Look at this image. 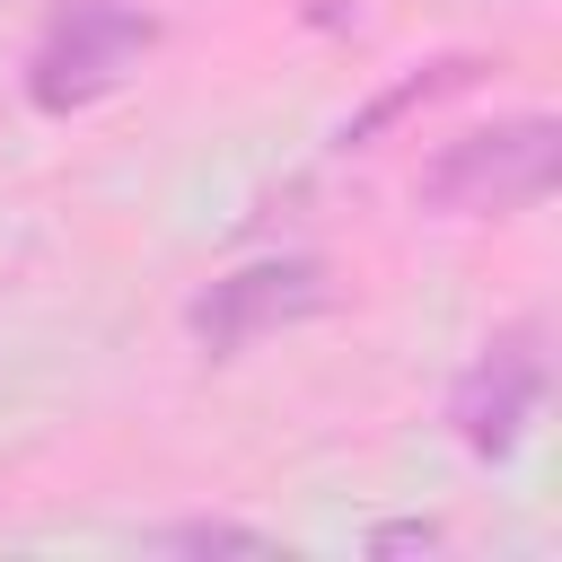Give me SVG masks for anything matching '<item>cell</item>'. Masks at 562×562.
<instances>
[{
  "label": "cell",
  "instance_id": "4",
  "mask_svg": "<svg viewBox=\"0 0 562 562\" xmlns=\"http://www.w3.org/2000/svg\"><path fill=\"white\" fill-rule=\"evenodd\" d=\"M536 395H544V351H536V325H509L465 378H457V404H448V422H457V439L474 448V457H509L518 439H527V422H536Z\"/></svg>",
  "mask_w": 562,
  "mask_h": 562
},
{
  "label": "cell",
  "instance_id": "5",
  "mask_svg": "<svg viewBox=\"0 0 562 562\" xmlns=\"http://www.w3.org/2000/svg\"><path fill=\"white\" fill-rule=\"evenodd\" d=\"M167 544H176V553H272V536H255V527H220V518H193V527H176Z\"/></svg>",
  "mask_w": 562,
  "mask_h": 562
},
{
  "label": "cell",
  "instance_id": "3",
  "mask_svg": "<svg viewBox=\"0 0 562 562\" xmlns=\"http://www.w3.org/2000/svg\"><path fill=\"white\" fill-rule=\"evenodd\" d=\"M334 290H325V263H307V255H281V263H246V272H228V281H211L202 299H193V342L211 351V360H228V351H246V342H263V334H281V325H299V316H316Z\"/></svg>",
  "mask_w": 562,
  "mask_h": 562
},
{
  "label": "cell",
  "instance_id": "2",
  "mask_svg": "<svg viewBox=\"0 0 562 562\" xmlns=\"http://www.w3.org/2000/svg\"><path fill=\"white\" fill-rule=\"evenodd\" d=\"M553 176H562V123L509 114L492 132L448 140L422 176V202H439V211H527V202L553 193Z\"/></svg>",
  "mask_w": 562,
  "mask_h": 562
},
{
  "label": "cell",
  "instance_id": "1",
  "mask_svg": "<svg viewBox=\"0 0 562 562\" xmlns=\"http://www.w3.org/2000/svg\"><path fill=\"white\" fill-rule=\"evenodd\" d=\"M149 44H158V26L132 0H61L44 44H35V61H26V97L44 114H79V105L114 97L140 70Z\"/></svg>",
  "mask_w": 562,
  "mask_h": 562
},
{
  "label": "cell",
  "instance_id": "6",
  "mask_svg": "<svg viewBox=\"0 0 562 562\" xmlns=\"http://www.w3.org/2000/svg\"><path fill=\"white\" fill-rule=\"evenodd\" d=\"M430 544H439V527H430V518H395V527H378V536H369V553H430Z\"/></svg>",
  "mask_w": 562,
  "mask_h": 562
}]
</instances>
